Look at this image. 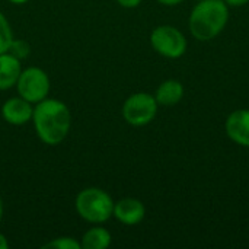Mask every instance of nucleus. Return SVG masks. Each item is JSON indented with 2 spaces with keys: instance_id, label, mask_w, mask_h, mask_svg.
I'll use <instances>...</instances> for the list:
<instances>
[{
  "instance_id": "nucleus-7",
  "label": "nucleus",
  "mask_w": 249,
  "mask_h": 249,
  "mask_svg": "<svg viewBox=\"0 0 249 249\" xmlns=\"http://www.w3.org/2000/svg\"><path fill=\"white\" fill-rule=\"evenodd\" d=\"M225 130L233 143L242 147H249V109L244 108L231 112L226 118Z\"/></svg>"
},
{
  "instance_id": "nucleus-13",
  "label": "nucleus",
  "mask_w": 249,
  "mask_h": 249,
  "mask_svg": "<svg viewBox=\"0 0 249 249\" xmlns=\"http://www.w3.org/2000/svg\"><path fill=\"white\" fill-rule=\"evenodd\" d=\"M12 41H13L12 28H10L6 16L0 12V54L9 51V47H10Z\"/></svg>"
},
{
  "instance_id": "nucleus-11",
  "label": "nucleus",
  "mask_w": 249,
  "mask_h": 249,
  "mask_svg": "<svg viewBox=\"0 0 249 249\" xmlns=\"http://www.w3.org/2000/svg\"><path fill=\"white\" fill-rule=\"evenodd\" d=\"M155 98L159 105H163V107L177 105L184 98V86L181 82H178L175 79L165 80L156 89Z\"/></svg>"
},
{
  "instance_id": "nucleus-12",
  "label": "nucleus",
  "mask_w": 249,
  "mask_h": 249,
  "mask_svg": "<svg viewBox=\"0 0 249 249\" xmlns=\"http://www.w3.org/2000/svg\"><path fill=\"white\" fill-rule=\"evenodd\" d=\"M109 245H111V233L104 228L89 229L82 241V247L85 249H107Z\"/></svg>"
},
{
  "instance_id": "nucleus-18",
  "label": "nucleus",
  "mask_w": 249,
  "mask_h": 249,
  "mask_svg": "<svg viewBox=\"0 0 249 249\" xmlns=\"http://www.w3.org/2000/svg\"><path fill=\"white\" fill-rule=\"evenodd\" d=\"M160 4H165V6H177V4H179L181 1H184V0H158Z\"/></svg>"
},
{
  "instance_id": "nucleus-14",
  "label": "nucleus",
  "mask_w": 249,
  "mask_h": 249,
  "mask_svg": "<svg viewBox=\"0 0 249 249\" xmlns=\"http://www.w3.org/2000/svg\"><path fill=\"white\" fill-rule=\"evenodd\" d=\"M44 248L47 249H80L82 248V244L77 242L76 239L73 238H58V239H54L48 244L44 245Z\"/></svg>"
},
{
  "instance_id": "nucleus-17",
  "label": "nucleus",
  "mask_w": 249,
  "mask_h": 249,
  "mask_svg": "<svg viewBox=\"0 0 249 249\" xmlns=\"http://www.w3.org/2000/svg\"><path fill=\"white\" fill-rule=\"evenodd\" d=\"M249 0H225V3L228 6H232V7H241V6H245Z\"/></svg>"
},
{
  "instance_id": "nucleus-10",
  "label": "nucleus",
  "mask_w": 249,
  "mask_h": 249,
  "mask_svg": "<svg viewBox=\"0 0 249 249\" xmlns=\"http://www.w3.org/2000/svg\"><path fill=\"white\" fill-rule=\"evenodd\" d=\"M20 71V60L9 53L0 54V90H7L16 85Z\"/></svg>"
},
{
  "instance_id": "nucleus-8",
  "label": "nucleus",
  "mask_w": 249,
  "mask_h": 249,
  "mask_svg": "<svg viewBox=\"0 0 249 249\" xmlns=\"http://www.w3.org/2000/svg\"><path fill=\"white\" fill-rule=\"evenodd\" d=\"M112 216H115L118 222L133 226V225L140 223L144 219L146 207L137 198H123L117 204H114Z\"/></svg>"
},
{
  "instance_id": "nucleus-6",
  "label": "nucleus",
  "mask_w": 249,
  "mask_h": 249,
  "mask_svg": "<svg viewBox=\"0 0 249 249\" xmlns=\"http://www.w3.org/2000/svg\"><path fill=\"white\" fill-rule=\"evenodd\" d=\"M16 86L19 96L31 104H38L45 99L50 92V79L44 70L38 67H29L20 71Z\"/></svg>"
},
{
  "instance_id": "nucleus-22",
  "label": "nucleus",
  "mask_w": 249,
  "mask_h": 249,
  "mask_svg": "<svg viewBox=\"0 0 249 249\" xmlns=\"http://www.w3.org/2000/svg\"><path fill=\"white\" fill-rule=\"evenodd\" d=\"M197 1H200V0H197Z\"/></svg>"
},
{
  "instance_id": "nucleus-15",
  "label": "nucleus",
  "mask_w": 249,
  "mask_h": 249,
  "mask_svg": "<svg viewBox=\"0 0 249 249\" xmlns=\"http://www.w3.org/2000/svg\"><path fill=\"white\" fill-rule=\"evenodd\" d=\"M9 54H12L13 57H16L18 60H22V58H26L28 54H29V45L25 42V41H12L10 47H9Z\"/></svg>"
},
{
  "instance_id": "nucleus-3",
  "label": "nucleus",
  "mask_w": 249,
  "mask_h": 249,
  "mask_svg": "<svg viewBox=\"0 0 249 249\" xmlns=\"http://www.w3.org/2000/svg\"><path fill=\"white\" fill-rule=\"evenodd\" d=\"M76 210L86 222L104 223L114 213V201L101 188H86L76 198Z\"/></svg>"
},
{
  "instance_id": "nucleus-21",
  "label": "nucleus",
  "mask_w": 249,
  "mask_h": 249,
  "mask_svg": "<svg viewBox=\"0 0 249 249\" xmlns=\"http://www.w3.org/2000/svg\"><path fill=\"white\" fill-rule=\"evenodd\" d=\"M1 216H3V203H1V198H0V220H1Z\"/></svg>"
},
{
  "instance_id": "nucleus-16",
  "label": "nucleus",
  "mask_w": 249,
  "mask_h": 249,
  "mask_svg": "<svg viewBox=\"0 0 249 249\" xmlns=\"http://www.w3.org/2000/svg\"><path fill=\"white\" fill-rule=\"evenodd\" d=\"M118 4H121L123 7H127V9H133V7H137L142 0H117Z\"/></svg>"
},
{
  "instance_id": "nucleus-9",
  "label": "nucleus",
  "mask_w": 249,
  "mask_h": 249,
  "mask_svg": "<svg viewBox=\"0 0 249 249\" xmlns=\"http://www.w3.org/2000/svg\"><path fill=\"white\" fill-rule=\"evenodd\" d=\"M1 114H3V118L9 124L23 125L32 118L34 108L31 107V102H28L22 96L10 98L4 102V105L1 108Z\"/></svg>"
},
{
  "instance_id": "nucleus-20",
  "label": "nucleus",
  "mask_w": 249,
  "mask_h": 249,
  "mask_svg": "<svg viewBox=\"0 0 249 249\" xmlns=\"http://www.w3.org/2000/svg\"><path fill=\"white\" fill-rule=\"evenodd\" d=\"M12 3H16V4H22V3H25V1H28V0H10Z\"/></svg>"
},
{
  "instance_id": "nucleus-1",
  "label": "nucleus",
  "mask_w": 249,
  "mask_h": 249,
  "mask_svg": "<svg viewBox=\"0 0 249 249\" xmlns=\"http://www.w3.org/2000/svg\"><path fill=\"white\" fill-rule=\"evenodd\" d=\"M32 120L38 137L50 146L61 143L71 124V115L67 105L61 101L47 98L36 104Z\"/></svg>"
},
{
  "instance_id": "nucleus-19",
  "label": "nucleus",
  "mask_w": 249,
  "mask_h": 249,
  "mask_svg": "<svg viewBox=\"0 0 249 249\" xmlns=\"http://www.w3.org/2000/svg\"><path fill=\"white\" fill-rule=\"evenodd\" d=\"M7 247H9V244H7V241H6L4 235L0 233V249H7Z\"/></svg>"
},
{
  "instance_id": "nucleus-5",
  "label": "nucleus",
  "mask_w": 249,
  "mask_h": 249,
  "mask_svg": "<svg viewBox=\"0 0 249 249\" xmlns=\"http://www.w3.org/2000/svg\"><path fill=\"white\" fill-rule=\"evenodd\" d=\"M150 44L153 50L166 58H179L187 51V38L175 26L160 25L150 34Z\"/></svg>"
},
{
  "instance_id": "nucleus-4",
  "label": "nucleus",
  "mask_w": 249,
  "mask_h": 249,
  "mask_svg": "<svg viewBox=\"0 0 249 249\" xmlns=\"http://www.w3.org/2000/svg\"><path fill=\"white\" fill-rule=\"evenodd\" d=\"M158 101L153 95L137 92L128 96L123 105L124 120L134 127H143L152 123L158 114Z\"/></svg>"
},
{
  "instance_id": "nucleus-2",
  "label": "nucleus",
  "mask_w": 249,
  "mask_h": 249,
  "mask_svg": "<svg viewBox=\"0 0 249 249\" xmlns=\"http://www.w3.org/2000/svg\"><path fill=\"white\" fill-rule=\"evenodd\" d=\"M229 6L225 0H200L191 10L188 26L198 41L216 38L228 25Z\"/></svg>"
}]
</instances>
